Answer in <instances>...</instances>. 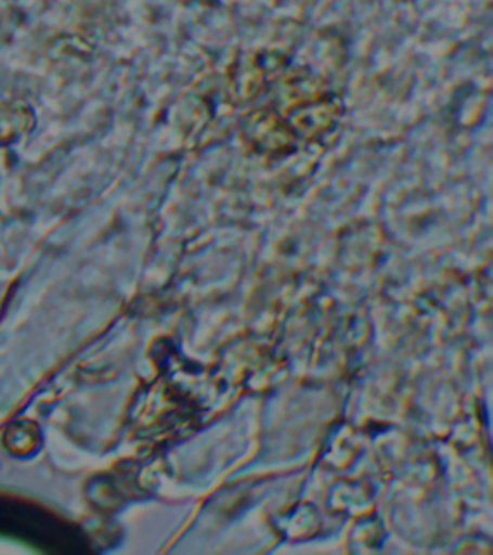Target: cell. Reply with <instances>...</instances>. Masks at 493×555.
<instances>
[{
	"label": "cell",
	"instance_id": "3957f363",
	"mask_svg": "<svg viewBox=\"0 0 493 555\" xmlns=\"http://www.w3.org/2000/svg\"><path fill=\"white\" fill-rule=\"evenodd\" d=\"M34 126V114L26 104L0 101V145L16 141Z\"/></svg>",
	"mask_w": 493,
	"mask_h": 555
},
{
	"label": "cell",
	"instance_id": "7a4b0ae2",
	"mask_svg": "<svg viewBox=\"0 0 493 555\" xmlns=\"http://www.w3.org/2000/svg\"><path fill=\"white\" fill-rule=\"evenodd\" d=\"M247 130L251 133L252 141H257L260 147L282 149L289 143V133L286 126L277 120L274 114L257 113L252 114L247 124Z\"/></svg>",
	"mask_w": 493,
	"mask_h": 555
},
{
	"label": "cell",
	"instance_id": "277c9868",
	"mask_svg": "<svg viewBox=\"0 0 493 555\" xmlns=\"http://www.w3.org/2000/svg\"><path fill=\"white\" fill-rule=\"evenodd\" d=\"M338 103L322 96L319 101L297 106L294 118L297 126L303 128L304 131L326 130L332 120L338 116Z\"/></svg>",
	"mask_w": 493,
	"mask_h": 555
},
{
	"label": "cell",
	"instance_id": "6da1fadb",
	"mask_svg": "<svg viewBox=\"0 0 493 555\" xmlns=\"http://www.w3.org/2000/svg\"><path fill=\"white\" fill-rule=\"evenodd\" d=\"M267 78V69L264 64H260L257 56H243L239 61L234 62V66L230 68V95L235 101H251L252 96H257L260 87L264 86Z\"/></svg>",
	"mask_w": 493,
	"mask_h": 555
},
{
	"label": "cell",
	"instance_id": "5b68a950",
	"mask_svg": "<svg viewBox=\"0 0 493 555\" xmlns=\"http://www.w3.org/2000/svg\"><path fill=\"white\" fill-rule=\"evenodd\" d=\"M282 87L287 96L294 99L295 104H307L319 101L324 96L322 83L307 69H289L286 76H282Z\"/></svg>",
	"mask_w": 493,
	"mask_h": 555
}]
</instances>
